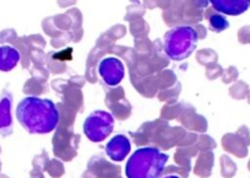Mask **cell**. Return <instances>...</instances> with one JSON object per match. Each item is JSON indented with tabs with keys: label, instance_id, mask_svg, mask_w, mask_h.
Masks as SVG:
<instances>
[{
	"label": "cell",
	"instance_id": "cell-2",
	"mask_svg": "<svg viewBox=\"0 0 250 178\" xmlns=\"http://www.w3.org/2000/svg\"><path fill=\"white\" fill-rule=\"evenodd\" d=\"M169 156L157 148H139L125 165L126 178H160Z\"/></svg>",
	"mask_w": 250,
	"mask_h": 178
},
{
	"label": "cell",
	"instance_id": "cell-7",
	"mask_svg": "<svg viewBox=\"0 0 250 178\" xmlns=\"http://www.w3.org/2000/svg\"><path fill=\"white\" fill-rule=\"evenodd\" d=\"M13 96L4 90L0 96V135L8 136L13 133Z\"/></svg>",
	"mask_w": 250,
	"mask_h": 178
},
{
	"label": "cell",
	"instance_id": "cell-8",
	"mask_svg": "<svg viewBox=\"0 0 250 178\" xmlns=\"http://www.w3.org/2000/svg\"><path fill=\"white\" fill-rule=\"evenodd\" d=\"M210 3L213 10L225 16L242 15L250 8V0H212Z\"/></svg>",
	"mask_w": 250,
	"mask_h": 178
},
{
	"label": "cell",
	"instance_id": "cell-10",
	"mask_svg": "<svg viewBox=\"0 0 250 178\" xmlns=\"http://www.w3.org/2000/svg\"><path fill=\"white\" fill-rule=\"evenodd\" d=\"M208 28L216 33L223 32L229 27V22L226 19L225 15L217 13V11H208Z\"/></svg>",
	"mask_w": 250,
	"mask_h": 178
},
{
	"label": "cell",
	"instance_id": "cell-4",
	"mask_svg": "<svg viewBox=\"0 0 250 178\" xmlns=\"http://www.w3.org/2000/svg\"><path fill=\"white\" fill-rule=\"evenodd\" d=\"M83 133L92 143H101L112 134L114 118L107 111H93L83 122Z\"/></svg>",
	"mask_w": 250,
	"mask_h": 178
},
{
	"label": "cell",
	"instance_id": "cell-5",
	"mask_svg": "<svg viewBox=\"0 0 250 178\" xmlns=\"http://www.w3.org/2000/svg\"><path fill=\"white\" fill-rule=\"evenodd\" d=\"M98 74L108 86H117L125 76V69L122 61L115 57L103 58L98 64Z\"/></svg>",
	"mask_w": 250,
	"mask_h": 178
},
{
	"label": "cell",
	"instance_id": "cell-3",
	"mask_svg": "<svg viewBox=\"0 0 250 178\" xmlns=\"http://www.w3.org/2000/svg\"><path fill=\"white\" fill-rule=\"evenodd\" d=\"M199 42V33L191 26H177L165 35V52L174 62H182L193 54Z\"/></svg>",
	"mask_w": 250,
	"mask_h": 178
},
{
	"label": "cell",
	"instance_id": "cell-11",
	"mask_svg": "<svg viewBox=\"0 0 250 178\" xmlns=\"http://www.w3.org/2000/svg\"><path fill=\"white\" fill-rule=\"evenodd\" d=\"M163 178H180L179 176H175V175H168V176H165Z\"/></svg>",
	"mask_w": 250,
	"mask_h": 178
},
{
	"label": "cell",
	"instance_id": "cell-9",
	"mask_svg": "<svg viewBox=\"0 0 250 178\" xmlns=\"http://www.w3.org/2000/svg\"><path fill=\"white\" fill-rule=\"evenodd\" d=\"M21 54L15 47L11 45H1L0 47V71L8 73L11 71L19 64Z\"/></svg>",
	"mask_w": 250,
	"mask_h": 178
},
{
	"label": "cell",
	"instance_id": "cell-6",
	"mask_svg": "<svg viewBox=\"0 0 250 178\" xmlns=\"http://www.w3.org/2000/svg\"><path fill=\"white\" fill-rule=\"evenodd\" d=\"M131 144L128 136L118 134L113 136L105 145V154L114 162H122L130 154Z\"/></svg>",
	"mask_w": 250,
	"mask_h": 178
},
{
	"label": "cell",
	"instance_id": "cell-1",
	"mask_svg": "<svg viewBox=\"0 0 250 178\" xmlns=\"http://www.w3.org/2000/svg\"><path fill=\"white\" fill-rule=\"evenodd\" d=\"M16 117L30 134H48L57 128L60 115L52 100L27 96L18 105Z\"/></svg>",
	"mask_w": 250,
	"mask_h": 178
}]
</instances>
